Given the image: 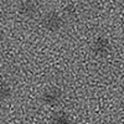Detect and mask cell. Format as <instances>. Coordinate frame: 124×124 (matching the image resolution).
Returning <instances> with one entry per match:
<instances>
[{"label": "cell", "mask_w": 124, "mask_h": 124, "mask_svg": "<svg viewBox=\"0 0 124 124\" xmlns=\"http://www.w3.org/2000/svg\"><path fill=\"white\" fill-rule=\"evenodd\" d=\"M10 94H11V88H10V86L6 82L0 81V103L5 102L10 97Z\"/></svg>", "instance_id": "8992f818"}, {"label": "cell", "mask_w": 124, "mask_h": 124, "mask_svg": "<svg viewBox=\"0 0 124 124\" xmlns=\"http://www.w3.org/2000/svg\"><path fill=\"white\" fill-rule=\"evenodd\" d=\"M62 97H63V93H62V91L60 88L51 87V88H48L44 92L42 102L45 103V104L50 106V107H54V106H57L62 101Z\"/></svg>", "instance_id": "7a4b0ae2"}, {"label": "cell", "mask_w": 124, "mask_h": 124, "mask_svg": "<svg viewBox=\"0 0 124 124\" xmlns=\"http://www.w3.org/2000/svg\"><path fill=\"white\" fill-rule=\"evenodd\" d=\"M17 11L23 17L31 19L37 14L39 8H37V5L34 0H23L17 6Z\"/></svg>", "instance_id": "3957f363"}, {"label": "cell", "mask_w": 124, "mask_h": 124, "mask_svg": "<svg viewBox=\"0 0 124 124\" xmlns=\"http://www.w3.org/2000/svg\"><path fill=\"white\" fill-rule=\"evenodd\" d=\"M42 27L50 32H57V31L63 26V19L56 11H48L42 16L41 20Z\"/></svg>", "instance_id": "6da1fadb"}, {"label": "cell", "mask_w": 124, "mask_h": 124, "mask_svg": "<svg viewBox=\"0 0 124 124\" xmlns=\"http://www.w3.org/2000/svg\"><path fill=\"white\" fill-rule=\"evenodd\" d=\"M52 122L57 123V124H65V123H70V116L67 114L66 112L63 110H60V112H55L54 116H52Z\"/></svg>", "instance_id": "5b68a950"}, {"label": "cell", "mask_w": 124, "mask_h": 124, "mask_svg": "<svg viewBox=\"0 0 124 124\" xmlns=\"http://www.w3.org/2000/svg\"><path fill=\"white\" fill-rule=\"evenodd\" d=\"M92 50L96 55L99 56H106L110 51V42L106 37H98L94 40V42L92 45Z\"/></svg>", "instance_id": "277c9868"}]
</instances>
